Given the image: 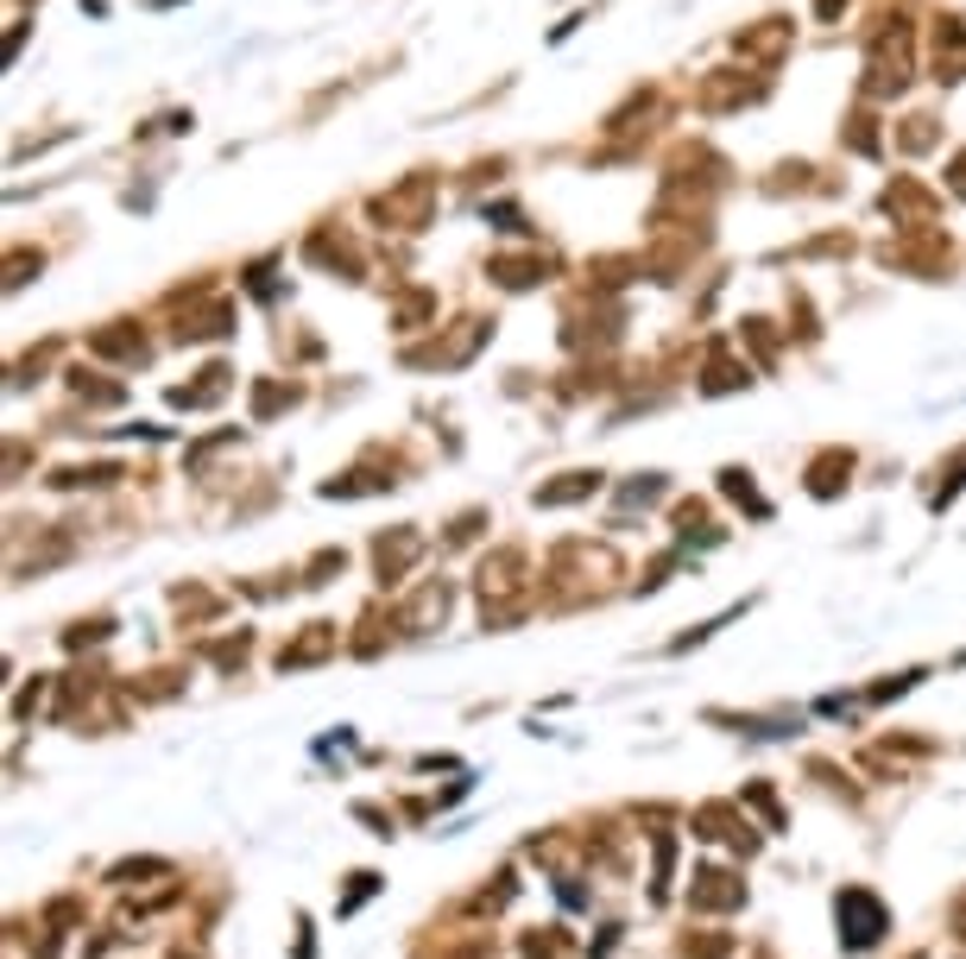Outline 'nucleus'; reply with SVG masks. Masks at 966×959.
I'll return each instance as SVG.
<instances>
[{
	"instance_id": "nucleus-1",
	"label": "nucleus",
	"mask_w": 966,
	"mask_h": 959,
	"mask_svg": "<svg viewBox=\"0 0 966 959\" xmlns=\"http://www.w3.org/2000/svg\"><path fill=\"white\" fill-rule=\"evenodd\" d=\"M430 203H436V183H430V178H411L404 190L379 196V203H373V215H379V221H393V228H423V221H430Z\"/></svg>"
},
{
	"instance_id": "nucleus-4",
	"label": "nucleus",
	"mask_w": 966,
	"mask_h": 959,
	"mask_svg": "<svg viewBox=\"0 0 966 959\" xmlns=\"http://www.w3.org/2000/svg\"><path fill=\"white\" fill-rule=\"evenodd\" d=\"M935 70H941V83H961V76H966V26H961V20H947V26H941Z\"/></svg>"
},
{
	"instance_id": "nucleus-7",
	"label": "nucleus",
	"mask_w": 966,
	"mask_h": 959,
	"mask_svg": "<svg viewBox=\"0 0 966 959\" xmlns=\"http://www.w3.org/2000/svg\"><path fill=\"white\" fill-rule=\"evenodd\" d=\"M581 493H594V474H563V486H544V493H538V506H569Z\"/></svg>"
},
{
	"instance_id": "nucleus-2",
	"label": "nucleus",
	"mask_w": 966,
	"mask_h": 959,
	"mask_svg": "<svg viewBox=\"0 0 966 959\" xmlns=\"http://www.w3.org/2000/svg\"><path fill=\"white\" fill-rule=\"evenodd\" d=\"M878 934H884V902L872 890H841V940L872 947Z\"/></svg>"
},
{
	"instance_id": "nucleus-8",
	"label": "nucleus",
	"mask_w": 966,
	"mask_h": 959,
	"mask_svg": "<svg viewBox=\"0 0 966 959\" xmlns=\"http://www.w3.org/2000/svg\"><path fill=\"white\" fill-rule=\"evenodd\" d=\"M538 259H493V278H506V284H531V278H538Z\"/></svg>"
},
{
	"instance_id": "nucleus-6",
	"label": "nucleus",
	"mask_w": 966,
	"mask_h": 959,
	"mask_svg": "<svg viewBox=\"0 0 966 959\" xmlns=\"http://www.w3.org/2000/svg\"><path fill=\"white\" fill-rule=\"evenodd\" d=\"M411 556H418V537H398V543L386 537V543H379V574H386V581L404 574V569H411Z\"/></svg>"
},
{
	"instance_id": "nucleus-5",
	"label": "nucleus",
	"mask_w": 966,
	"mask_h": 959,
	"mask_svg": "<svg viewBox=\"0 0 966 959\" xmlns=\"http://www.w3.org/2000/svg\"><path fill=\"white\" fill-rule=\"evenodd\" d=\"M335 651V626H310V638H303V644H285V669H303V663H323Z\"/></svg>"
},
{
	"instance_id": "nucleus-3",
	"label": "nucleus",
	"mask_w": 966,
	"mask_h": 959,
	"mask_svg": "<svg viewBox=\"0 0 966 959\" xmlns=\"http://www.w3.org/2000/svg\"><path fill=\"white\" fill-rule=\"evenodd\" d=\"M449 606H455L449 581H423L418 594L398 606V626H404V631H430V626H443V619H449Z\"/></svg>"
}]
</instances>
